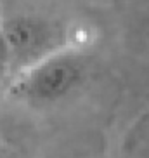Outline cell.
Masks as SVG:
<instances>
[{
    "label": "cell",
    "instance_id": "277c9868",
    "mask_svg": "<svg viewBox=\"0 0 149 158\" xmlns=\"http://www.w3.org/2000/svg\"><path fill=\"white\" fill-rule=\"evenodd\" d=\"M0 158H4V144L0 141Z\"/></svg>",
    "mask_w": 149,
    "mask_h": 158
},
{
    "label": "cell",
    "instance_id": "3957f363",
    "mask_svg": "<svg viewBox=\"0 0 149 158\" xmlns=\"http://www.w3.org/2000/svg\"><path fill=\"white\" fill-rule=\"evenodd\" d=\"M9 66V61H7V52H5V45L4 40H2V35H0V75L5 71V68Z\"/></svg>",
    "mask_w": 149,
    "mask_h": 158
},
{
    "label": "cell",
    "instance_id": "7a4b0ae2",
    "mask_svg": "<svg viewBox=\"0 0 149 158\" xmlns=\"http://www.w3.org/2000/svg\"><path fill=\"white\" fill-rule=\"evenodd\" d=\"M7 61L26 70L61 49L62 30L57 23L37 14H14L0 26Z\"/></svg>",
    "mask_w": 149,
    "mask_h": 158
},
{
    "label": "cell",
    "instance_id": "6da1fadb",
    "mask_svg": "<svg viewBox=\"0 0 149 158\" xmlns=\"http://www.w3.org/2000/svg\"><path fill=\"white\" fill-rule=\"evenodd\" d=\"M87 66L74 51H56L26 68L12 87V94L31 104H54L83 84Z\"/></svg>",
    "mask_w": 149,
    "mask_h": 158
}]
</instances>
